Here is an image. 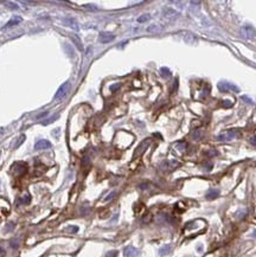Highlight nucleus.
Segmentation results:
<instances>
[{"instance_id":"nucleus-1","label":"nucleus","mask_w":256,"mask_h":257,"mask_svg":"<svg viewBox=\"0 0 256 257\" xmlns=\"http://www.w3.org/2000/svg\"><path fill=\"white\" fill-rule=\"evenodd\" d=\"M70 86H70V82H69V81L64 82L62 86L57 89V91H56V94H55V96H54V100H55V101H61V100H63V98L68 95V92L70 91Z\"/></svg>"},{"instance_id":"nucleus-2","label":"nucleus","mask_w":256,"mask_h":257,"mask_svg":"<svg viewBox=\"0 0 256 257\" xmlns=\"http://www.w3.org/2000/svg\"><path fill=\"white\" fill-rule=\"evenodd\" d=\"M240 136V132L236 130V129H230V130H227L219 135L216 136V139L218 141H229V140H233L235 138H238Z\"/></svg>"},{"instance_id":"nucleus-3","label":"nucleus","mask_w":256,"mask_h":257,"mask_svg":"<svg viewBox=\"0 0 256 257\" xmlns=\"http://www.w3.org/2000/svg\"><path fill=\"white\" fill-rule=\"evenodd\" d=\"M151 142H152V140H151V139H145L144 141H141V142H140V145H139V146L135 148L133 157H134V158H138V157L142 155V154H144L146 151H147V148L150 147Z\"/></svg>"},{"instance_id":"nucleus-4","label":"nucleus","mask_w":256,"mask_h":257,"mask_svg":"<svg viewBox=\"0 0 256 257\" xmlns=\"http://www.w3.org/2000/svg\"><path fill=\"white\" fill-rule=\"evenodd\" d=\"M241 36L244 38V39H253L254 36H255V31L252 26L249 25H246V26H242L241 27Z\"/></svg>"},{"instance_id":"nucleus-5","label":"nucleus","mask_w":256,"mask_h":257,"mask_svg":"<svg viewBox=\"0 0 256 257\" xmlns=\"http://www.w3.org/2000/svg\"><path fill=\"white\" fill-rule=\"evenodd\" d=\"M63 23H64L67 26H69V27H71L73 30H75V31H78V30H80L78 23H77V20H76L75 18L67 17V18H64V19H63Z\"/></svg>"},{"instance_id":"nucleus-6","label":"nucleus","mask_w":256,"mask_h":257,"mask_svg":"<svg viewBox=\"0 0 256 257\" xmlns=\"http://www.w3.org/2000/svg\"><path fill=\"white\" fill-rule=\"evenodd\" d=\"M179 166V163L178 161H174V160H167V161H164L161 165H160V168L163 171H170V170H174L175 167Z\"/></svg>"},{"instance_id":"nucleus-7","label":"nucleus","mask_w":256,"mask_h":257,"mask_svg":"<svg viewBox=\"0 0 256 257\" xmlns=\"http://www.w3.org/2000/svg\"><path fill=\"white\" fill-rule=\"evenodd\" d=\"M218 89H219V91H223V92H227V91H229V90L238 91V88H237V86H233V84H230V83H228V82H219V83H218Z\"/></svg>"},{"instance_id":"nucleus-8","label":"nucleus","mask_w":256,"mask_h":257,"mask_svg":"<svg viewBox=\"0 0 256 257\" xmlns=\"http://www.w3.org/2000/svg\"><path fill=\"white\" fill-rule=\"evenodd\" d=\"M51 148V144L48 140H38L34 144V149L36 151H42V149H49Z\"/></svg>"},{"instance_id":"nucleus-9","label":"nucleus","mask_w":256,"mask_h":257,"mask_svg":"<svg viewBox=\"0 0 256 257\" xmlns=\"http://www.w3.org/2000/svg\"><path fill=\"white\" fill-rule=\"evenodd\" d=\"M114 39H115V36L113 33H109V32H102L100 34V37H98V40L101 43H103V44H107V43H109V42H111Z\"/></svg>"},{"instance_id":"nucleus-10","label":"nucleus","mask_w":256,"mask_h":257,"mask_svg":"<svg viewBox=\"0 0 256 257\" xmlns=\"http://www.w3.org/2000/svg\"><path fill=\"white\" fill-rule=\"evenodd\" d=\"M163 14H164L165 18H169V19H175L179 15V13L177 11H174L173 8H171V7H165L163 10Z\"/></svg>"},{"instance_id":"nucleus-11","label":"nucleus","mask_w":256,"mask_h":257,"mask_svg":"<svg viewBox=\"0 0 256 257\" xmlns=\"http://www.w3.org/2000/svg\"><path fill=\"white\" fill-rule=\"evenodd\" d=\"M123 254H125V256L126 257H136L138 255H139V250H138L136 248L132 247V245H128V247L125 248Z\"/></svg>"},{"instance_id":"nucleus-12","label":"nucleus","mask_w":256,"mask_h":257,"mask_svg":"<svg viewBox=\"0 0 256 257\" xmlns=\"http://www.w3.org/2000/svg\"><path fill=\"white\" fill-rule=\"evenodd\" d=\"M21 20H23V19H21L20 17H17V15H15V17H13L11 20H8V21L5 24V26L2 27V30L8 29V27H12V26H14V25H18L19 23H21Z\"/></svg>"},{"instance_id":"nucleus-13","label":"nucleus","mask_w":256,"mask_h":257,"mask_svg":"<svg viewBox=\"0 0 256 257\" xmlns=\"http://www.w3.org/2000/svg\"><path fill=\"white\" fill-rule=\"evenodd\" d=\"M70 38H71L73 43L75 44V46H76L80 51H83V46H82V42H81V39H80L76 34H70Z\"/></svg>"},{"instance_id":"nucleus-14","label":"nucleus","mask_w":256,"mask_h":257,"mask_svg":"<svg viewBox=\"0 0 256 257\" xmlns=\"http://www.w3.org/2000/svg\"><path fill=\"white\" fill-rule=\"evenodd\" d=\"M163 30H164V27H161L160 25H156V24L150 25V26L147 27V32H150V33H159V32H161Z\"/></svg>"},{"instance_id":"nucleus-15","label":"nucleus","mask_w":256,"mask_h":257,"mask_svg":"<svg viewBox=\"0 0 256 257\" xmlns=\"http://www.w3.org/2000/svg\"><path fill=\"white\" fill-rule=\"evenodd\" d=\"M184 40L187 43V44H193L197 42V38L194 37L193 33H185L184 34Z\"/></svg>"},{"instance_id":"nucleus-16","label":"nucleus","mask_w":256,"mask_h":257,"mask_svg":"<svg viewBox=\"0 0 256 257\" xmlns=\"http://www.w3.org/2000/svg\"><path fill=\"white\" fill-rule=\"evenodd\" d=\"M25 139H26V136H25L24 134H21V135H20L19 138H17V140H15V141L12 144V148H13V149L18 148V147H19V146H20V145H21V144L25 141Z\"/></svg>"},{"instance_id":"nucleus-17","label":"nucleus","mask_w":256,"mask_h":257,"mask_svg":"<svg viewBox=\"0 0 256 257\" xmlns=\"http://www.w3.org/2000/svg\"><path fill=\"white\" fill-rule=\"evenodd\" d=\"M171 250H172V247H171L170 244H166V245H164L163 248L159 249V255L160 256H165V255L170 254Z\"/></svg>"},{"instance_id":"nucleus-18","label":"nucleus","mask_w":256,"mask_h":257,"mask_svg":"<svg viewBox=\"0 0 256 257\" xmlns=\"http://www.w3.org/2000/svg\"><path fill=\"white\" fill-rule=\"evenodd\" d=\"M203 135H204V133H203V130H200V129H196V130H193V132L191 133V136H192L193 140H199V139L203 138Z\"/></svg>"},{"instance_id":"nucleus-19","label":"nucleus","mask_w":256,"mask_h":257,"mask_svg":"<svg viewBox=\"0 0 256 257\" xmlns=\"http://www.w3.org/2000/svg\"><path fill=\"white\" fill-rule=\"evenodd\" d=\"M219 195V191L218 190H210L206 194V198L208 199H216L217 197Z\"/></svg>"},{"instance_id":"nucleus-20","label":"nucleus","mask_w":256,"mask_h":257,"mask_svg":"<svg viewBox=\"0 0 256 257\" xmlns=\"http://www.w3.org/2000/svg\"><path fill=\"white\" fill-rule=\"evenodd\" d=\"M58 117H59V115H58V114H56V115H52V116H50L49 119H46L45 121H42V124H43V126H48V124L52 123L54 121H56Z\"/></svg>"},{"instance_id":"nucleus-21","label":"nucleus","mask_w":256,"mask_h":257,"mask_svg":"<svg viewBox=\"0 0 256 257\" xmlns=\"http://www.w3.org/2000/svg\"><path fill=\"white\" fill-rule=\"evenodd\" d=\"M19 201L21 203V204H24V205H26V204H30V201H31V197H30V194H24L20 199H19Z\"/></svg>"},{"instance_id":"nucleus-22","label":"nucleus","mask_w":256,"mask_h":257,"mask_svg":"<svg viewBox=\"0 0 256 257\" xmlns=\"http://www.w3.org/2000/svg\"><path fill=\"white\" fill-rule=\"evenodd\" d=\"M4 4H5L6 7H8L10 10H18V8H19V6H18L15 2H13V1H4Z\"/></svg>"},{"instance_id":"nucleus-23","label":"nucleus","mask_w":256,"mask_h":257,"mask_svg":"<svg viewBox=\"0 0 256 257\" xmlns=\"http://www.w3.org/2000/svg\"><path fill=\"white\" fill-rule=\"evenodd\" d=\"M160 75H161L163 77L167 78V77H170L172 74H171L170 69H167V68H161V69H160Z\"/></svg>"},{"instance_id":"nucleus-24","label":"nucleus","mask_w":256,"mask_h":257,"mask_svg":"<svg viewBox=\"0 0 256 257\" xmlns=\"http://www.w3.org/2000/svg\"><path fill=\"white\" fill-rule=\"evenodd\" d=\"M64 50H67V52H68V55H69L70 57H74V56H75L71 45H69V44H64Z\"/></svg>"},{"instance_id":"nucleus-25","label":"nucleus","mask_w":256,"mask_h":257,"mask_svg":"<svg viewBox=\"0 0 256 257\" xmlns=\"http://www.w3.org/2000/svg\"><path fill=\"white\" fill-rule=\"evenodd\" d=\"M150 18H151L150 14H142V15H140V17L138 18V21H139V23H145V21L150 20Z\"/></svg>"},{"instance_id":"nucleus-26","label":"nucleus","mask_w":256,"mask_h":257,"mask_svg":"<svg viewBox=\"0 0 256 257\" xmlns=\"http://www.w3.org/2000/svg\"><path fill=\"white\" fill-rule=\"evenodd\" d=\"M65 231H68V232H71V234H76V232L78 231V226L70 225V226H68V228L65 229Z\"/></svg>"},{"instance_id":"nucleus-27","label":"nucleus","mask_w":256,"mask_h":257,"mask_svg":"<svg viewBox=\"0 0 256 257\" xmlns=\"http://www.w3.org/2000/svg\"><path fill=\"white\" fill-rule=\"evenodd\" d=\"M10 245H11V248H13V249H18V248H19V239H17V238L12 239V241L10 242Z\"/></svg>"},{"instance_id":"nucleus-28","label":"nucleus","mask_w":256,"mask_h":257,"mask_svg":"<svg viewBox=\"0 0 256 257\" xmlns=\"http://www.w3.org/2000/svg\"><path fill=\"white\" fill-rule=\"evenodd\" d=\"M175 147H177V149H178V151H181V152H184V151L186 149V144H185V142H178V144L175 145Z\"/></svg>"},{"instance_id":"nucleus-29","label":"nucleus","mask_w":256,"mask_h":257,"mask_svg":"<svg viewBox=\"0 0 256 257\" xmlns=\"http://www.w3.org/2000/svg\"><path fill=\"white\" fill-rule=\"evenodd\" d=\"M115 195H116V192H115V191H113V192H110V193H109V194H108V195L104 198V200H103V201H109V200H111V199H113Z\"/></svg>"},{"instance_id":"nucleus-30","label":"nucleus","mask_w":256,"mask_h":257,"mask_svg":"<svg viewBox=\"0 0 256 257\" xmlns=\"http://www.w3.org/2000/svg\"><path fill=\"white\" fill-rule=\"evenodd\" d=\"M83 7L87 8V10H90V11H97L98 8L95 6V5H91V4H87V5H83Z\"/></svg>"},{"instance_id":"nucleus-31","label":"nucleus","mask_w":256,"mask_h":257,"mask_svg":"<svg viewBox=\"0 0 256 257\" xmlns=\"http://www.w3.org/2000/svg\"><path fill=\"white\" fill-rule=\"evenodd\" d=\"M13 229H14V224H13V223H8V224L6 225V228H5V231L10 232V231H12Z\"/></svg>"},{"instance_id":"nucleus-32","label":"nucleus","mask_w":256,"mask_h":257,"mask_svg":"<svg viewBox=\"0 0 256 257\" xmlns=\"http://www.w3.org/2000/svg\"><path fill=\"white\" fill-rule=\"evenodd\" d=\"M116 256H117V251H115V250L109 251V253L106 254V257H116Z\"/></svg>"},{"instance_id":"nucleus-33","label":"nucleus","mask_w":256,"mask_h":257,"mask_svg":"<svg viewBox=\"0 0 256 257\" xmlns=\"http://www.w3.org/2000/svg\"><path fill=\"white\" fill-rule=\"evenodd\" d=\"M139 187H140L141 190H147V188L150 187V184H148V182H142V184L139 185Z\"/></svg>"},{"instance_id":"nucleus-34","label":"nucleus","mask_w":256,"mask_h":257,"mask_svg":"<svg viewBox=\"0 0 256 257\" xmlns=\"http://www.w3.org/2000/svg\"><path fill=\"white\" fill-rule=\"evenodd\" d=\"M121 86L120 83H116V84H113V86H110V91H116Z\"/></svg>"},{"instance_id":"nucleus-35","label":"nucleus","mask_w":256,"mask_h":257,"mask_svg":"<svg viewBox=\"0 0 256 257\" xmlns=\"http://www.w3.org/2000/svg\"><path fill=\"white\" fill-rule=\"evenodd\" d=\"M228 101H229V100H224V101H223V107H231V105L234 104L233 102H228Z\"/></svg>"},{"instance_id":"nucleus-36","label":"nucleus","mask_w":256,"mask_h":257,"mask_svg":"<svg viewBox=\"0 0 256 257\" xmlns=\"http://www.w3.org/2000/svg\"><path fill=\"white\" fill-rule=\"evenodd\" d=\"M46 115H49V111H44V113H42L40 115L37 116V119H42V117H44V116H46Z\"/></svg>"},{"instance_id":"nucleus-37","label":"nucleus","mask_w":256,"mask_h":257,"mask_svg":"<svg viewBox=\"0 0 256 257\" xmlns=\"http://www.w3.org/2000/svg\"><path fill=\"white\" fill-rule=\"evenodd\" d=\"M21 4H24V5H34L36 2L34 1H21Z\"/></svg>"},{"instance_id":"nucleus-38","label":"nucleus","mask_w":256,"mask_h":257,"mask_svg":"<svg viewBox=\"0 0 256 257\" xmlns=\"http://www.w3.org/2000/svg\"><path fill=\"white\" fill-rule=\"evenodd\" d=\"M208 154L211 157V155H216V154H217V152H216L215 149H211V151H209V152H208Z\"/></svg>"},{"instance_id":"nucleus-39","label":"nucleus","mask_w":256,"mask_h":257,"mask_svg":"<svg viewBox=\"0 0 256 257\" xmlns=\"http://www.w3.org/2000/svg\"><path fill=\"white\" fill-rule=\"evenodd\" d=\"M250 144L254 145V146H256V136H254V138L250 139Z\"/></svg>"},{"instance_id":"nucleus-40","label":"nucleus","mask_w":256,"mask_h":257,"mask_svg":"<svg viewBox=\"0 0 256 257\" xmlns=\"http://www.w3.org/2000/svg\"><path fill=\"white\" fill-rule=\"evenodd\" d=\"M52 134H54V135H56V136L58 138V135H59V128H57V129H56V132L54 130V132H52Z\"/></svg>"},{"instance_id":"nucleus-41","label":"nucleus","mask_w":256,"mask_h":257,"mask_svg":"<svg viewBox=\"0 0 256 257\" xmlns=\"http://www.w3.org/2000/svg\"><path fill=\"white\" fill-rule=\"evenodd\" d=\"M4 135V130L2 129H0V139H1V136Z\"/></svg>"},{"instance_id":"nucleus-42","label":"nucleus","mask_w":256,"mask_h":257,"mask_svg":"<svg viewBox=\"0 0 256 257\" xmlns=\"http://www.w3.org/2000/svg\"><path fill=\"white\" fill-rule=\"evenodd\" d=\"M2 253H4V250H2L1 248H0V254H2Z\"/></svg>"},{"instance_id":"nucleus-43","label":"nucleus","mask_w":256,"mask_h":257,"mask_svg":"<svg viewBox=\"0 0 256 257\" xmlns=\"http://www.w3.org/2000/svg\"><path fill=\"white\" fill-rule=\"evenodd\" d=\"M254 236H256V231H255V232H254Z\"/></svg>"}]
</instances>
